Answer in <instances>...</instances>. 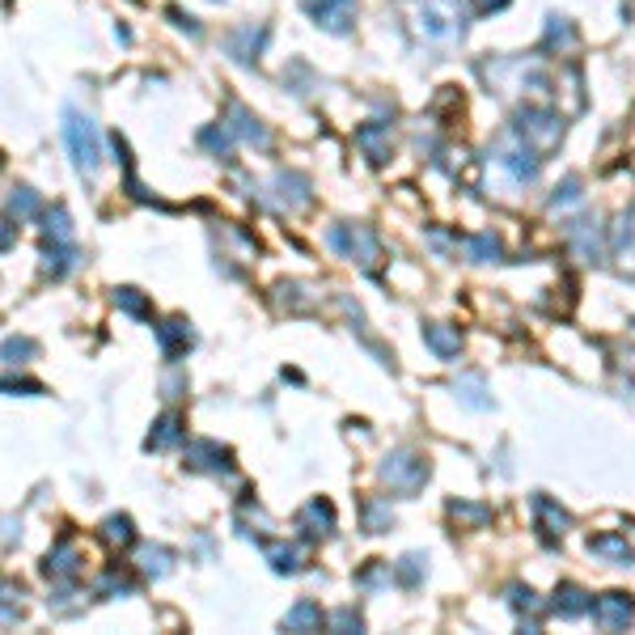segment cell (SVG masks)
Listing matches in <instances>:
<instances>
[{
    "instance_id": "cell-1",
    "label": "cell",
    "mask_w": 635,
    "mask_h": 635,
    "mask_svg": "<svg viewBox=\"0 0 635 635\" xmlns=\"http://www.w3.org/2000/svg\"><path fill=\"white\" fill-rule=\"evenodd\" d=\"M77 263H81V250L73 238V217H68V208L56 204L43 212V276L64 280Z\"/></svg>"
},
{
    "instance_id": "cell-2",
    "label": "cell",
    "mask_w": 635,
    "mask_h": 635,
    "mask_svg": "<svg viewBox=\"0 0 635 635\" xmlns=\"http://www.w3.org/2000/svg\"><path fill=\"white\" fill-rule=\"evenodd\" d=\"M470 9H474V0H419V30H424V39H433L437 47L462 43Z\"/></svg>"
},
{
    "instance_id": "cell-3",
    "label": "cell",
    "mask_w": 635,
    "mask_h": 635,
    "mask_svg": "<svg viewBox=\"0 0 635 635\" xmlns=\"http://www.w3.org/2000/svg\"><path fill=\"white\" fill-rule=\"evenodd\" d=\"M492 162H496V169H504L508 174V183H534L538 178V169H543V153L529 144V140L517 132V128H504L496 136V144H492Z\"/></svg>"
},
{
    "instance_id": "cell-4",
    "label": "cell",
    "mask_w": 635,
    "mask_h": 635,
    "mask_svg": "<svg viewBox=\"0 0 635 635\" xmlns=\"http://www.w3.org/2000/svg\"><path fill=\"white\" fill-rule=\"evenodd\" d=\"M59 132H64V144H68L73 166L81 169V174H94V169L102 166V140H98V128H94V119H89V114L64 111Z\"/></svg>"
},
{
    "instance_id": "cell-5",
    "label": "cell",
    "mask_w": 635,
    "mask_h": 635,
    "mask_svg": "<svg viewBox=\"0 0 635 635\" xmlns=\"http://www.w3.org/2000/svg\"><path fill=\"white\" fill-rule=\"evenodd\" d=\"M513 128H517V132H522V136L529 140L543 157H547V153L559 149V140H563V114L547 111V107H522Z\"/></svg>"
},
{
    "instance_id": "cell-6",
    "label": "cell",
    "mask_w": 635,
    "mask_h": 635,
    "mask_svg": "<svg viewBox=\"0 0 635 635\" xmlns=\"http://www.w3.org/2000/svg\"><path fill=\"white\" fill-rule=\"evenodd\" d=\"M382 483H390V492L398 496H415L428 483V462L415 449H398L382 462Z\"/></svg>"
},
{
    "instance_id": "cell-7",
    "label": "cell",
    "mask_w": 635,
    "mask_h": 635,
    "mask_svg": "<svg viewBox=\"0 0 635 635\" xmlns=\"http://www.w3.org/2000/svg\"><path fill=\"white\" fill-rule=\"evenodd\" d=\"M327 242H331L343 259H352L360 267H377V259H382V247H377V238H373V229L369 225H335L331 233H327Z\"/></svg>"
},
{
    "instance_id": "cell-8",
    "label": "cell",
    "mask_w": 635,
    "mask_h": 635,
    "mask_svg": "<svg viewBox=\"0 0 635 635\" xmlns=\"http://www.w3.org/2000/svg\"><path fill=\"white\" fill-rule=\"evenodd\" d=\"M593 623L602 627V632H627L635 618V598H627V593H606V598H598L593 602Z\"/></svg>"
},
{
    "instance_id": "cell-9",
    "label": "cell",
    "mask_w": 635,
    "mask_h": 635,
    "mask_svg": "<svg viewBox=\"0 0 635 635\" xmlns=\"http://www.w3.org/2000/svg\"><path fill=\"white\" fill-rule=\"evenodd\" d=\"M263 47H267V26H238L225 34V52L238 64H259Z\"/></svg>"
},
{
    "instance_id": "cell-10",
    "label": "cell",
    "mask_w": 635,
    "mask_h": 635,
    "mask_svg": "<svg viewBox=\"0 0 635 635\" xmlns=\"http://www.w3.org/2000/svg\"><path fill=\"white\" fill-rule=\"evenodd\" d=\"M302 9L331 34H348L352 30V0H302Z\"/></svg>"
},
{
    "instance_id": "cell-11",
    "label": "cell",
    "mask_w": 635,
    "mask_h": 635,
    "mask_svg": "<svg viewBox=\"0 0 635 635\" xmlns=\"http://www.w3.org/2000/svg\"><path fill=\"white\" fill-rule=\"evenodd\" d=\"M187 470H204V474H229L233 470V453L217 441H191L187 445Z\"/></svg>"
},
{
    "instance_id": "cell-12",
    "label": "cell",
    "mask_w": 635,
    "mask_h": 635,
    "mask_svg": "<svg viewBox=\"0 0 635 635\" xmlns=\"http://www.w3.org/2000/svg\"><path fill=\"white\" fill-rule=\"evenodd\" d=\"M568 242H572V250L584 263H602L606 259V238H602L598 221H572L568 225Z\"/></svg>"
},
{
    "instance_id": "cell-13",
    "label": "cell",
    "mask_w": 635,
    "mask_h": 635,
    "mask_svg": "<svg viewBox=\"0 0 635 635\" xmlns=\"http://www.w3.org/2000/svg\"><path fill=\"white\" fill-rule=\"evenodd\" d=\"M157 343H162V357L166 360H183L195 343L191 322H187V318H166V322L157 327Z\"/></svg>"
},
{
    "instance_id": "cell-14",
    "label": "cell",
    "mask_w": 635,
    "mask_h": 635,
    "mask_svg": "<svg viewBox=\"0 0 635 635\" xmlns=\"http://www.w3.org/2000/svg\"><path fill=\"white\" fill-rule=\"evenodd\" d=\"M534 522H538V534H543L547 543H559V538L568 534L572 517H568V513H563L551 496H543V492H538V496H534Z\"/></svg>"
},
{
    "instance_id": "cell-15",
    "label": "cell",
    "mask_w": 635,
    "mask_h": 635,
    "mask_svg": "<svg viewBox=\"0 0 635 635\" xmlns=\"http://www.w3.org/2000/svg\"><path fill=\"white\" fill-rule=\"evenodd\" d=\"M331 525H335L331 500H309L302 513H297V529H302L305 538H327Z\"/></svg>"
},
{
    "instance_id": "cell-16",
    "label": "cell",
    "mask_w": 635,
    "mask_h": 635,
    "mask_svg": "<svg viewBox=\"0 0 635 635\" xmlns=\"http://www.w3.org/2000/svg\"><path fill=\"white\" fill-rule=\"evenodd\" d=\"M357 144L364 149V157L373 166H386L390 162V123H364L357 128Z\"/></svg>"
},
{
    "instance_id": "cell-17",
    "label": "cell",
    "mask_w": 635,
    "mask_h": 635,
    "mask_svg": "<svg viewBox=\"0 0 635 635\" xmlns=\"http://www.w3.org/2000/svg\"><path fill=\"white\" fill-rule=\"evenodd\" d=\"M77 572H81V555H77V547L73 543H59L56 551L43 559V577L47 580H77Z\"/></svg>"
},
{
    "instance_id": "cell-18",
    "label": "cell",
    "mask_w": 635,
    "mask_h": 635,
    "mask_svg": "<svg viewBox=\"0 0 635 635\" xmlns=\"http://www.w3.org/2000/svg\"><path fill=\"white\" fill-rule=\"evenodd\" d=\"M331 618L322 614V606L318 602H309V598H302L297 606L284 614V632H322Z\"/></svg>"
},
{
    "instance_id": "cell-19",
    "label": "cell",
    "mask_w": 635,
    "mask_h": 635,
    "mask_svg": "<svg viewBox=\"0 0 635 635\" xmlns=\"http://www.w3.org/2000/svg\"><path fill=\"white\" fill-rule=\"evenodd\" d=\"M551 610L559 614V618H580V614H589V610H593V598H589L580 584H559V589H555Z\"/></svg>"
},
{
    "instance_id": "cell-20",
    "label": "cell",
    "mask_w": 635,
    "mask_h": 635,
    "mask_svg": "<svg viewBox=\"0 0 635 635\" xmlns=\"http://www.w3.org/2000/svg\"><path fill=\"white\" fill-rule=\"evenodd\" d=\"M589 551L610 559L614 568H632L635 563V551L627 547V538H618V534H598V538H589Z\"/></svg>"
},
{
    "instance_id": "cell-21",
    "label": "cell",
    "mask_w": 635,
    "mask_h": 635,
    "mask_svg": "<svg viewBox=\"0 0 635 635\" xmlns=\"http://www.w3.org/2000/svg\"><path fill=\"white\" fill-rule=\"evenodd\" d=\"M229 119H233L229 128H233V132H238V136H242V140H250V144H259V149H267V144H272V136H267V128H263V123H259V119H254V114H250L247 107H238V102H233V107H229Z\"/></svg>"
},
{
    "instance_id": "cell-22",
    "label": "cell",
    "mask_w": 635,
    "mask_h": 635,
    "mask_svg": "<svg viewBox=\"0 0 635 635\" xmlns=\"http://www.w3.org/2000/svg\"><path fill=\"white\" fill-rule=\"evenodd\" d=\"M577 26L568 18H547V39H543V52H577Z\"/></svg>"
},
{
    "instance_id": "cell-23",
    "label": "cell",
    "mask_w": 635,
    "mask_h": 635,
    "mask_svg": "<svg viewBox=\"0 0 635 635\" xmlns=\"http://www.w3.org/2000/svg\"><path fill=\"white\" fill-rule=\"evenodd\" d=\"M183 415L178 412H169V415H162L157 424H153V433H149V441H144V449H169V445H178L183 441Z\"/></svg>"
},
{
    "instance_id": "cell-24",
    "label": "cell",
    "mask_w": 635,
    "mask_h": 635,
    "mask_svg": "<svg viewBox=\"0 0 635 635\" xmlns=\"http://www.w3.org/2000/svg\"><path fill=\"white\" fill-rule=\"evenodd\" d=\"M424 343H428L441 360H453L458 352H462V335L453 331V327H441V322L424 327Z\"/></svg>"
},
{
    "instance_id": "cell-25",
    "label": "cell",
    "mask_w": 635,
    "mask_h": 635,
    "mask_svg": "<svg viewBox=\"0 0 635 635\" xmlns=\"http://www.w3.org/2000/svg\"><path fill=\"white\" fill-rule=\"evenodd\" d=\"M47 208H43V199L30 191V187H13L9 191V221H34V217H43Z\"/></svg>"
},
{
    "instance_id": "cell-26",
    "label": "cell",
    "mask_w": 635,
    "mask_h": 635,
    "mask_svg": "<svg viewBox=\"0 0 635 635\" xmlns=\"http://www.w3.org/2000/svg\"><path fill=\"white\" fill-rule=\"evenodd\" d=\"M263 551H267V563H272V572H280V577H293V572L302 568V555H297V547H284V543H267Z\"/></svg>"
},
{
    "instance_id": "cell-27",
    "label": "cell",
    "mask_w": 635,
    "mask_h": 635,
    "mask_svg": "<svg viewBox=\"0 0 635 635\" xmlns=\"http://www.w3.org/2000/svg\"><path fill=\"white\" fill-rule=\"evenodd\" d=\"M462 247L474 263H496L500 259V238L496 233H474V238H462Z\"/></svg>"
},
{
    "instance_id": "cell-28",
    "label": "cell",
    "mask_w": 635,
    "mask_h": 635,
    "mask_svg": "<svg viewBox=\"0 0 635 635\" xmlns=\"http://www.w3.org/2000/svg\"><path fill=\"white\" fill-rule=\"evenodd\" d=\"M169 568H174V551H166V547H144L140 551V572L144 577H166Z\"/></svg>"
},
{
    "instance_id": "cell-29",
    "label": "cell",
    "mask_w": 635,
    "mask_h": 635,
    "mask_svg": "<svg viewBox=\"0 0 635 635\" xmlns=\"http://www.w3.org/2000/svg\"><path fill=\"white\" fill-rule=\"evenodd\" d=\"M102 538H107L111 547H132V543H136L132 517H123V513H119V517H107V522H102Z\"/></svg>"
},
{
    "instance_id": "cell-30",
    "label": "cell",
    "mask_w": 635,
    "mask_h": 635,
    "mask_svg": "<svg viewBox=\"0 0 635 635\" xmlns=\"http://www.w3.org/2000/svg\"><path fill=\"white\" fill-rule=\"evenodd\" d=\"M233 140H238V132H233L229 123H212V128H204V132H199V144H204V149H212V153H221V157L233 149Z\"/></svg>"
},
{
    "instance_id": "cell-31",
    "label": "cell",
    "mask_w": 635,
    "mask_h": 635,
    "mask_svg": "<svg viewBox=\"0 0 635 635\" xmlns=\"http://www.w3.org/2000/svg\"><path fill=\"white\" fill-rule=\"evenodd\" d=\"M390 525H394V513H390L386 500H369L364 504V529L369 534H386Z\"/></svg>"
},
{
    "instance_id": "cell-32",
    "label": "cell",
    "mask_w": 635,
    "mask_h": 635,
    "mask_svg": "<svg viewBox=\"0 0 635 635\" xmlns=\"http://www.w3.org/2000/svg\"><path fill=\"white\" fill-rule=\"evenodd\" d=\"M394 577H398V584L415 589V584H419V577H424V559H419V555H403V559L394 563Z\"/></svg>"
},
{
    "instance_id": "cell-33",
    "label": "cell",
    "mask_w": 635,
    "mask_h": 635,
    "mask_svg": "<svg viewBox=\"0 0 635 635\" xmlns=\"http://www.w3.org/2000/svg\"><path fill=\"white\" fill-rule=\"evenodd\" d=\"M114 305L123 309V314H136V318H149L153 309H149V302L140 297L136 288H114Z\"/></svg>"
},
{
    "instance_id": "cell-34",
    "label": "cell",
    "mask_w": 635,
    "mask_h": 635,
    "mask_svg": "<svg viewBox=\"0 0 635 635\" xmlns=\"http://www.w3.org/2000/svg\"><path fill=\"white\" fill-rule=\"evenodd\" d=\"M458 394H462V403L474 407V412L492 407V398H483V382H479V377H462V382H458Z\"/></svg>"
},
{
    "instance_id": "cell-35",
    "label": "cell",
    "mask_w": 635,
    "mask_h": 635,
    "mask_svg": "<svg viewBox=\"0 0 635 635\" xmlns=\"http://www.w3.org/2000/svg\"><path fill=\"white\" fill-rule=\"evenodd\" d=\"M34 352H39V348H34L30 339H13V335L4 339V360H9V364H26V357H34Z\"/></svg>"
},
{
    "instance_id": "cell-36",
    "label": "cell",
    "mask_w": 635,
    "mask_h": 635,
    "mask_svg": "<svg viewBox=\"0 0 635 635\" xmlns=\"http://www.w3.org/2000/svg\"><path fill=\"white\" fill-rule=\"evenodd\" d=\"M449 517H462V522H470V525H483V522H492V513L488 508H479V504H449Z\"/></svg>"
},
{
    "instance_id": "cell-37",
    "label": "cell",
    "mask_w": 635,
    "mask_h": 635,
    "mask_svg": "<svg viewBox=\"0 0 635 635\" xmlns=\"http://www.w3.org/2000/svg\"><path fill=\"white\" fill-rule=\"evenodd\" d=\"M508 606L513 610H525V614H538V598L529 593V589H522V584H508Z\"/></svg>"
},
{
    "instance_id": "cell-38",
    "label": "cell",
    "mask_w": 635,
    "mask_h": 635,
    "mask_svg": "<svg viewBox=\"0 0 635 635\" xmlns=\"http://www.w3.org/2000/svg\"><path fill=\"white\" fill-rule=\"evenodd\" d=\"M331 627H335V632H360V627H364V618H360L352 606H343V610H335V614H331Z\"/></svg>"
},
{
    "instance_id": "cell-39",
    "label": "cell",
    "mask_w": 635,
    "mask_h": 635,
    "mask_svg": "<svg viewBox=\"0 0 635 635\" xmlns=\"http://www.w3.org/2000/svg\"><path fill=\"white\" fill-rule=\"evenodd\" d=\"M390 577H394V568H390V563H373L369 572H360L357 584H360V589H377V584H382V580H390Z\"/></svg>"
},
{
    "instance_id": "cell-40",
    "label": "cell",
    "mask_w": 635,
    "mask_h": 635,
    "mask_svg": "<svg viewBox=\"0 0 635 635\" xmlns=\"http://www.w3.org/2000/svg\"><path fill=\"white\" fill-rule=\"evenodd\" d=\"M568 204H580V183L577 178H568L563 187H555L551 195V208H568Z\"/></svg>"
},
{
    "instance_id": "cell-41",
    "label": "cell",
    "mask_w": 635,
    "mask_h": 635,
    "mask_svg": "<svg viewBox=\"0 0 635 635\" xmlns=\"http://www.w3.org/2000/svg\"><path fill=\"white\" fill-rule=\"evenodd\" d=\"M508 0H474V13H500Z\"/></svg>"
}]
</instances>
